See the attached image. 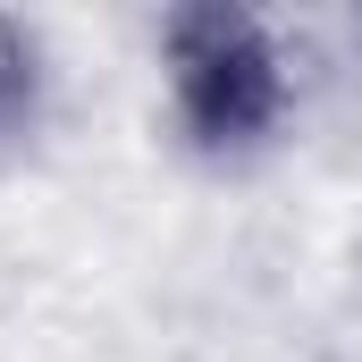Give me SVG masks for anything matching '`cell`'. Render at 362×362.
Returning <instances> with one entry per match:
<instances>
[{
	"label": "cell",
	"mask_w": 362,
	"mask_h": 362,
	"mask_svg": "<svg viewBox=\"0 0 362 362\" xmlns=\"http://www.w3.org/2000/svg\"><path fill=\"white\" fill-rule=\"evenodd\" d=\"M169 68H177V118L202 152H253L286 110V68L253 8H228V0L177 8Z\"/></svg>",
	"instance_id": "6da1fadb"
},
{
	"label": "cell",
	"mask_w": 362,
	"mask_h": 362,
	"mask_svg": "<svg viewBox=\"0 0 362 362\" xmlns=\"http://www.w3.org/2000/svg\"><path fill=\"white\" fill-rule=\"evenodd\" d=\"M34 93H42V68H34V34L17 17H0V135H17L34 118Z\"/></svg>",
	"instance_id": "7a4b0ae2"
}]
</instances>
